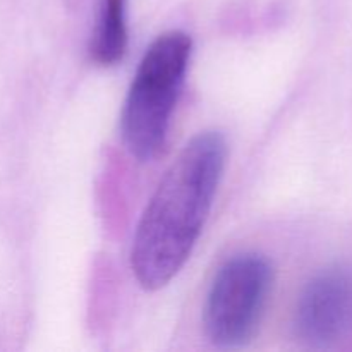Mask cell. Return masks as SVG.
Here are the masks:
<instances>
[{
    "instance_id": "cell-3",
    "label": "cell",
    "mask_w": 352,
    "mask_h": 352,
    "mask_svg": "<svg viewBox=\"0 0 352 352\" xmlns=\"http://www.w3.org/2000/svg\"><path fill=\"white\" fill-rule=\"evenodd\" d=\"M272 287L267 258L244 253L230 258L210 285L205 305V332L222 349L246 346L254 336Z\"/></svg>"
},
{
    "instance_id": "cell-4",
    "label": "cell",
    "mask_w": 352,
    "mask_h": 352,
    "mask_svg": "<svg viewBox=\"0 0 352 352\" xmlns=\"http://www.w3.org/2000/svg\"><path fill=\"white\" fill-rule=\"evenodd\" d=\"M294 330L301 342L330 347L352 333V270L330 267L316 274L299 294Z\"/></svg>"
},
{
    "instance_id": "cell-2",
    "label": "cell",
    "mask_w": 352,
    "mask_h": 352,
    "mask_svg": "<svg viewBox=\"0 0 352 352\" xmlns=\"http://www.w3.org/2000/svg\"><path fill=\"white\" fill-rule=\"evenodd\" d=\"M192 41L182 31L160 34L144 54L122 112V136L138 160L157 157L184 82Z\"/></svg>"
},
{
    "instance_id": "cell-1",
    "label": "cell",
    "mask_w": 352,
    "mask_h": 352,
    "mask_svg": "<svg viewBox=\"0 0 352 352\" xmlns=\"http://www.w3.org/2000/svg\"><path fill=\"white\" fill-rule=\"evenodd\" d=\"M226 157V138L205 131L186 143L162 179L131 251L133 274L146 291L167 285L188 261L208 219Z\"/></svg>"
},
{
    "instance_id": "cell-5",
    "label": "cell",
    "mask_w": 352,
    "mask_h": 352,
    "mask_svg": "<svg viewBox=\"0 0 352 352\" xmlns=\"http://www.w3.org/2000/svg\"><path fill=\"white\" fill-rule=\"evenodd\" d=\"M127 47L126 0H102V10L91 43L98 64L112 65L122 58Z\"/></svg>"
}]
</instances>
